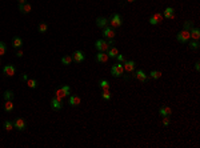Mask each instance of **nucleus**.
<instances>
[{
  "mask_svg": "<svg viewBox=\"0 0 200 148\" xmlns=\"http://www.w3.org/2000/svg\"><path fill=\"white\" fill-rule=\"evenodd\" d=\"M107 55H108V57H112V59H116V56L119 55V51L116 47H109V49L107 51Z\"/></svg>",
  "mask_w": 200,
  "mask_h": 148,
  "instance_id": "dca6fc26",
  "label": "nucleus"
},
{
  "mask_svg": "<svg viewBox=\"0 0 200 148\" xmlns=\"http://www.w3.org/2000/svg\"><path fill=\"white\" fill-rule=\"evenodd\" d=\"M108 59L109 57H108V55H107V52H100L96 55V62H99V63H105Z\"/></svg>",
  "mask_w": 200,
  "mask_h": 148,
  "instance_id": "f3484780",
  "label": "nucleus"
},
{
  "mask_svg": "<svg viewBox=\"0 0 200 148\" xmlns=\"http://www.w3.org/2000/svg\"><path fill=\"white\" fill-rule=\"evenodd\" d=\"M55 98L59 99L60 102H63V100H64V98H66V93H64V91L62 89V87H60V88H57L55 91Z\"/></svg>",
  "mask_w": 200,
  "mask_h": 148,
  "instance_id": "aec40b11",
  "label": "nucleus"
},
{
  "mask_svg": "<svg viewBox=\"0 0 200 148\" xmlns=\"http://www.w3.org/2000/svg\"><path fill=\"white\" fill-rule=\"evenodd\" d=\"M163 125L164 127H168L170 125V123H171V120H170V116H163Z\"/></svg>",
  "mask_w": 200,
  "mask_h": 148,
  "instance_id": "f704fd0d",
  "label": "nucleus"
},
{
  "mask_svg": "<svg viewBox=\"0 0 200 148\" xmlns=\"http://www.w3.org/2000/svg\"><path fill=\"white\" fill-rule=\"evenodd\" d=\"M4 128H6L7 132H10L11 129L15 128V127H13V123H11L10 120H7V122H4Z\"/></svg>",
  "mask_w": 200,
  "mask_h": 148,
  "instance_id": "c85d7f7f",
  "label": "nucleus"
},
{
  "mask_svg": "<svg viewBox=\"0 0 200 148\" xmlns=\"http://www.w3.org/2000/svg\"><path fill=\"white\" fill-rule=\"evenodd\" d=\"M62 89L64 91L66 96H69V93H71V88H69V86H62Z\"/></svg>",
  "mask_w": 200,
  "mask_h": 148,
  "instance_id": "72a5a7b5",
  "label": "nucleus"
},
{
  "mask_svg": "<svg viewBox=\"0 0 200 148\" xmlns=\"http://www.w3.org/2000/svg\"><path fill=\"white\" fill-rule=\"evenodd\" d=\"M3 72L6 76H13L15 73H16V68L13 66H6L3 68Z\"/></svg>",
  "mask_w": 200,
  "mask_h": 148,
  "instance_id": "ddd939ff",
  "label": "nucleus"
},
{
  "mask_svg": "<svg viewBox=\"0 0 200 148\" xmlns=\"http://www.w3.org/2000/svg\"><path fill=\"white\" fill-rule=\"evenodd\" d=\"M165 19H174L175 16V11L172 7H167L165 10H164V15H163Z\"/></svg>",
  "mask_w": 200,
  "mask_h": 148,
  "instance_id": "2eb2a0df",
  "label": "nucleus"
},
{
  "mask_svg": "<svg viewBox=\"0 0 200 148\" xmlns=\"http://www.w3.org/2000/svg\"><path fill=\"white\" fill-rule=\"evenodd\" d=\"M134 76L139 80V82H141V83H145V82H147V75H145V72L143 71V69L135 71V75Z\"/></svg>",
  "mask_w": 200,
  "mask_h": 148,
  "instance_id": "9b49d317",
  "label": "nucleus"
},
{
  "mask_svg": "<svg viewBox=\"0 0 200 148\" xmlns=\"http://www.w3.org/2000/svg\"><path fill=\"white\" fill-rule=\"evenodd\" d=\"M27 86L30 87V88L35 89L37 87V82L35 79H28V80H27Z\"/></svg>",
  "mask_w": 200,
  "mask_h": 148,
  "instance_id": "a878e982",
  "label": "nucleus"
},
{
  "mask_svg": "<svg viewBox=\"0 0 200 148\" xmlns=\"http://www.w3.org/2000/svg\"><path fill=\"white\" fill-rule=\"evenodd\" d=\"M21 80H24V82H27V80H28V76H27L26 73H23V75H21Z\"/></svg>",
  "mask_w": 200,
  "mask_h": 148,
  "instance_id": "ea45409f",
  "label": "nucleus"
},
{
  "mask_svg": "<svg viewBox=\"0 0 200 148\" xmlns=\"http://www.w3.org/2000/svg\"><path fill=\"white\" fill-rule=\"evenodd\" d=\"M190 37L192 40H199L200 39V30L199 28H191L190 30Z\"/></svg>",
  "mask_w": 200,
  "mask_h": 148,
  "instance_id": "4468645a",
  "label": "nucleus"
},
{
  "mask_svg": "<svg viewBox=\"0 0 200 148\" xmlns=\"http://www.w3.org/2000/svg\"><path fill=\"white\" fill-rule=\"evenodd\" d=\"M12 46L15 47V48H21V46H23V40H21V37H19V36H15V37H13Z\"/></svg>",
  "mask_w": 200,
  "mask_h": 148,
  "instance_id": "412c9836",
  "label": "nucleus"
},
{
  "mask_svg": "<svg viewBox=\"0 0 200 148\" xmlns=\"http://www.w3.org/2000/svg\"><path fill=\"white\" fill-rule=\"evenodd\" d=\"M99 86H100V88H102L103 91H108L109 89V83L107 82V80H102V82L99 83Z\"/></svg>",
  "mask_w": 200,
  "mask_h": 148,
  "instance_id": "393cba45",
  "label": "nucleus"
},
{
  "mask_svg": "<svg viewBox=\"0 0 200 148\" xmlns=\"http://www.w3.org/2000/svg\"><path fill=\"white\" fill-rule=\"evenodd\" d=\"M84 59H85V55L83 51H75V52L72 53V60L75 63H82V62H84Z\"/></svg>",
  "mask_w": 200,
  "mask_h": 148,
  "instance_id": "6e6552de",
  "label": "nucleus"
},
{
  "mask_svg": "<svg viewBox=\"0 0 200 148\" xmlns=\"http://www.w3.org/2000/svg\"><path fill=\"white\" fill-rule=\"evenodd\" d=\"M129 77H131V76H129V75H124V79H125V80H128V79H129Z\"/></svg>",
  "mask_w": 200,
  "mask_h": 148,
  "instance_id": "37998d69",
  "label": "nucleus"
},
{
  "mask_svg": "<svg viewBox=\"0 0 200 148\" xmlns=\"http://www.w3.org/2000/svg\"><path fill=\"white\" fill-rule=\"evenodd\" d=\"M195 68H196V71H199V69H200V63L199 62H196V64H195Z\"/></svg>",
  "mask_w": 200,
  "mask_h": 148,
  "instance_id": "a19ab883",
  "label": "nucleus"
},
{
  "mask_svg": "<svg viewBox=\"0 0 200 148\" xmlns=\"http://www.w3.org/2000/svg\"><path fill=\"white\" fill-rule=\"evenodd\" d=\"M31 10H32V6H31L30 3H24V4H19V11L21 13H24V15H27V13H30Z\"/></svg>",
  "mask_w": 200,
  "mask_h": 148,
  "instance_id": "f8f14e48",
  "label": "nucleus"
},
{
  "mask_svg": "<svg viewBox=\"0 0 200 148\" xmlns=\"http://www.w3.org/2000/svg\"><path fill=\"white\" fill-rule=\"evenodd\" d=\"M149 77H151V79L158 80V79H160V77H161V72H160V71H151Z\"/></svg>",
  "mask_w": 200,
  "mask_h": 148,
  "instance_id": "b1692460",
  "label": "nucleus"
},
{
  "mask_svg": "<svg viewBox=\"0 0 200 148\" xmlns=\"http://www.w3.org/2000/svg\"><path fill=\"white\" fill-rule=\"evenodd\" d=\"M95 48L98 49L99 52H107L109 49V44L107 40H98L95 43Z\"/></svg>",
  "mask_w": 200,
  "mask_h": 148,
  "instance_id": "f03ea898",
  "label": "nucleus"
},
{
  "mask_svg": "<svg viewBox=\"0 0 200 148\" xmlns=\"http://www.w3.org/2000/svg\"><path fill=\"white\" fill-rule=\"evenodd\" d=\"M0 64H1V62H0Z\"/></svg>",
  "mask_w": 200,
  "mask_h": 148,
  "instance_id": "a18cd8bd",
  "label": "nucleus"
},
{
  "mask_svg": "<svg viewBox=\"0 0 200 148\" xmlns=\"http://www.w3.org/2000/svg\"><path fill=\"white\" fill-rule=\"evenodd\" d=\"M176 39H177V41H180V43H187L188 40L191 39L190 37V31H187V30L180 31V32L177 33Z\"/></svg>",
  "mask_w": 200,
  "mask_h": 148,
  "instance_id": "39448f33",
  "label": "nucleus"
},
{
  "mask_svg": "<svg viewBox=\"0 0 200 148\" xmlns=\"http://www.w3.org/2000/svg\"><path fill=\"white\" fill-rule=\"evenodd\" d=\"M37 30H39L40 33H44V32H47V30H48V26H47L46 23H40L39 27H37Z\"/></svg>",
  "mask_w": 200,
  "mask_h": 148,
  "instance_id": "cd10ccee",
  "label": "nucleus"
},
{
  "mask_svg": "<svg viewBox=\"0 0 200 148\" xmlns=\"http://www.w3.org/2000/svg\"><path fill=\"white\" fill-rule=\"evenodd\" d=\"M51 108L55 109V111H60L63 108V102H60L59 99H56V98H52V100H51Z\"/></svg>",
  "mask_w": 200,
  "mask_h": 148,
  "instance_id": "9d476101",
  "label": "nucleus"
},
{
  "mask_svg": "<svg viewBox=\"0 0 200 148\" xmlns=\"http://www.w3.org/2000/svg\"><path fill=\"white\" fill-rule=\"evenodd\" d=\"M149 24H151V26H156V24H159V23H158V20L152 16V17H149Z\"/></svg>",
  "mask_w": 200,
  "mask_h": 148,
  "instance_id": "4c0bfd02",
  "label": "nucleus"
},
{
  "mask_svg": "<svg viewBox=\"0 0 200 148\" xmlns=\"http://www.w3.org/2000/svg\"><path fill=\"white\" fill-rule=\"evenodd\" d=\"M16 56H17V57H21V56H23V51H21V49H19V51L16 52Z\"/></svg>",
  "mask_w": 200,
  "mask_h": 148,
  "instance_id": "58836bf2",
  "label": "nucleus"
},
{
  "mask_svg": "<svg viewBox=\"0 0 200 148\" xmlns=\"http://www.w3.org/2000/svg\"><path fill=\"white\" fill-rule=\"evenodd\" d=\"M96 26L100 27V28H104V27L108 26V19H105V17H98V19H96Z\"/></svg>",
  "mask_w": 200,
  "mask_h": 148,
  "instance_id": "a211bd4d",
  "label": "nucleus"
},
{
  "mask_svg": "<svg viewBox=\"0 0 200 148\" xmlns=\"http://www.w3.org/2000/svg\"><path fill=\"white\" fill-rule=\"evenodd\" d=\"M116 60H118V63H124V62H125L124 56H123V55H120V53H119V55L116 56Z\"/></svg>",
  "mask_w": 200,
  "mask_h": 148,
  "instance_id": "e433bc0d",
  "label": "nucleus"
},
{
  "mask_svg": "<svg viewBox=\"0 0 200 148\" xmlns=\"http://www.w3.org/2000/svg\"><path fill=\"white\" fill-rule=\"evenodd\" d=\"M68 103H69V105H72V107H78V105L82 103V99H80L79 95H71L68 99Z\"/></svg>",
  "mask_w": 200,
  "mask_h": 148,
  "instance_id": "1a4fd4ad",
  "label": "nucleus"
},
{
  "mask_svg": "<svg viewBox=\"0 0 200 148\" xmlns=\"http://www.w3.org/2000/svg\"><path fill=\"white\" fill-rule=\"evenodd\" d=\"M13 127H15L16 129H19V131H24V129L27 128V123H26L24 119L19 118V119H16V120L13 122Z\"/></svg>",
  "mask_w": 200,
  "mask_h": 148,
  "instance_id": "0eeeda50",
  "label": "nucleus"
},
{
  "mask_svg": "<svg viewBox=\"0 0 200 148\" xmlns=\"http://www.w3.org/2000/svg\"><path fill=\"white\" fill-rule=\"evenodd\" d=\"M4 109H6V112H12L13 111L12 100H6V103H4Z\"/></svg>",
  "mask_w": 200,
  "mask_h": 148,
  "instance_id": "4be33fe9",
  "label": "nucleus"
},
{
  "mask_svg": "<svg viewBox=\"0 0 200 148\" xmlns=\"http://www.w3.org/2000/svg\"><path fill=\"white\" fill-rule=\"evenodd\" d=\"M159 113H160L161 116H171L172 109H171L170 107H167V105H164V107H161V108L159 109Z\"/></svg>",
  "mask_w": 200,
  "mask_h": 148,
  "instance_id": "6ab92c4d",
  "label": "nucleus"
},
{
  "mask_svg": "<svg viewBox=\"0 0 200 148\" xmlns=\"http://www.w3.org/2000/svg\"><path fill=\"white\" fill-rule=\"evenodd\" d=\"M6 52H7V46H6V43L0 41V56L6 55Z\"/></svg>",
  "mask_w": 200,
  "mask_h": 148,
  "instance_id": "7c9ffc66",
  "label": "nucleus"
},
{
  "mask_svg": "<svg viewBox=\"0 0 200 148\" xmlns=\"http://www.w3.org/2000/svg\"><path fill=\"white\" fill-rule=\"evenodd\" d=\"M108 23L111 24L112 28H118V27H120L123 24V19H121V16L119 13H113L111 16V19L108 20Z\"/></svg>",
  "mask_w": 200,
  "mask_h": 148,
  "instance_id": "f257e3e1",
  "label": "nucleus"
},
{
  "mask_svg": "<svg viewBox=\"0 0 200 148\" xmlns=\"http://www.w3.org/2000/svg\"><path fill=\"white\" fill-rule=\"evenodd\" d=\"M123 67H124V72H128V73H132L135 71V67H136V63L134 60H125L123 63Z\"/></svg>",
  "mask_w": 200,
  "mask_h": 148,
  "instance_id": "423d86ee",
  "label": "nucleus"
},
{
  "mask_svg": "<svg viewBox=\"0 0 200 148\" xmlns=\"http://www.w3.org/2000/svg\"><path fill=\"white\" fill-rule=\"evenodd\" d=\"M3 96H4L6 100H13V98H15V96H13V92H12V91H10V89H7Z\"/></svg>",
  "mask_w": 200,
  "mask_h": 148,
  "instance_id": "bb28decb",
  "label": "nucleus"
},
{
  "mask_svg": "<svg viewBox=\"0 0 200 148\" xmlns=\"http://www.w3.org/2000/svg\"><path fill=\"white\" fill-rule=\"evenodd\" d=\"M111 73L113 76H123L124 75V67H123V63H118V64H115V66H112Z\"/></svg>",
  "mask_w": 200,
  "mask_h": 148,
  "instance_id": "7ed1b4c3",
  "label": "nucleus"
},
{
  "mask_svg": "<svg viewBox=\"0 0 200 148\" xmlns=\"http://www.w3.org/2000/svg\"><path fill=\"white\" fill-rule=\"evenodd\" d=\"M115 35H116L115 28H112V27H108V26L103 28V36H104L105 39L111 40V39H113V37H115Z\"/></svg>",
  "mask_w": 200,
  "mask_h": 148,
  "instance_id": "20e7f679",
  "label": "nucleus"
},
{
  "mask_svg": "<svg viewBox=\"0 0 200 148\" xmlns=\"http://www.w3.org/2000/svg\"><path fill=\"white\" fill-rule=\"evenodd\" d=\"M127 1H128V3H134L135 0H127Z\"/></svg>",
  "mask_w": 200,
  "mask_h": 148,
  "instance_id": "c03bdc74",
  "label": "nucleus"
},
{
  "mask_svg": "<svg viewBox=\"0 0 200 148\" xmlns=\"http://www.w3.org/2000/svg\"><path fill=\"white\" fill-rule=\"evenodd\" d=\"M102 98L104 99V100H111L112 95H111V93H109V91H103V93H102Z\"/></svg>",
  "mask_w": 200,
  "mask_h": 148,
  "instance_id": "2f4dec72",
  "label": "nucleus"
},
{
  "mask_svg": "<svg viewBox=\"0 0 200 148\" xmlns=\"http://www.w3.org/2000/svg\"><path fill=\"white\" fill-rule=\"evenodd\" d=\"M190 48L191 49H197L199 48V41H197V40H192L190 43Z\"/></svg>",
  "mask_w": 200,
  "mask_h": 148,
  "instance_id": "473e14b6",
  "label": "nucleus"
},
{
  "mask_svg": "<svg viewBox=\"0 0 200 148\" xmlns=\"http://www.w3.org/2000/svg\"><path fill=\"white\" fill-rule=\"evenodd\" d=\"M191 28H194V21H191V20H187V21H184V30L190 31Z\"/></svg>",
  "mask_w": 200,
  "mask_h": 148,
  "instance_id": "c756f323",
  "label": "nucleus"
},
{
  "mask_svg": "<svg viewBox=\"0 0 200 148\" xmlns=\"http://www.w3.org/2000/svg\"><path fill=\"white\" fill-rule=\"evenodd\" d=\"M72 62H73L72 56H63V57H62V63L64 64V66H69Z\"/></svg>",
  "mask_w": 200,
  "mask_h": 148,
  "instance_id": "5701e85b",
  "label": "nucleus"
},
{
  "mask_svg": "<svg viewBox=\"0 0 200 148\" xmlns=\"http://www.w3.org/2000/svg\"><path fill=\"white\" fill-rule=\"evenodd\" d=\"M27 3V0H19V4H24Z\"/></svg>",
  "mask_w": 200,
  "mask_h": 148,
  "instance_id": "79ce46f5",
  "label": "nucleus"
},
{
  "mask_svg": "<svg viewBox=\"0 0 200 148\" xmlns=\"http://www.w3.org/2000/svg\"><path fill=\"white\" fill-rule=\"evenodd\" d=\"M152 16H154L155 19L158 20V23H160L161 20H163V15H160V13H158V12H156V13H154V15H152Z\"/></svg>",
  "mask_w": 200,
  "mask_h": 148,
  "instance_id": "c9c22d12",
  "label": "nucleus"
}]
</instances>
